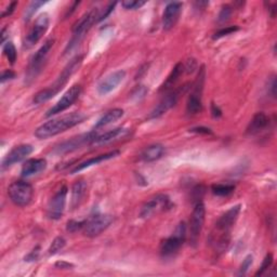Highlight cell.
I'll use <instances>...</instances> for the list:
<instances>
[{"instance_id": "cell-4", "label": "cell", "mask_w": 277, "mask_h": 277, "mask_svg": "<svg viewBox=\"0 0 277 277\" xmlns=\"http://www.w3.org/2000/svg\"><path fill=\"white\" fill-rule=\"evenodd\" d=\"M100 10L97 8H93L92 10L86 13L82 19L78 20L74 26H73V37H71L70 41L68 42L65 53L69 50L74 49L77 44L83 40V38L86 36V34L92 28V25L96 22H99L100 17Z\"/></svg>"}, {"instance_id": "cell-19", "label": "cell", "mask_w": 277, "mask_h": 277, "mask_svg": "<svg viewBox=\"0 0 277 277\" xmlns=\"http://www.w3.org/2000/svg\"><path fill=\"white\" fill-rule=\"evenodd\" d=\"M130 133V129L127 128H115L113 130L107 131L101 136H97L93 142L91 143V145L93 146H103V145H107L110 144V143L116 142L120 139H123L129 136Z\"/></svg>"}, {"instance_id": "cell-49", "label": "cell", "mask_w": 277, "mask_h": 277, "mask_svg": "<svg viewBox=\"0 0 277 277\" xmlns=\"http://www.w3.org/2000/svg\"><path fill=\"white\" fill-rule=\"evenodd\" d=\"M6 36H7V30L4 29L2 32V42L3 43H5V41H6Z\"/></svg>"}, {"instance_id": "cell-26", "label": "cell", "mask_w": 277, "mask_h": 277, "mask_svg": "<svg viewBox=\"0 0 277 277\" xmlns=\"http://www.w3.org/2000/svg\"><path fill=\"white\" fill-rule=\"evenodd\" d=\"M122 116H123V110H121V109H113V110H111L109 112H106L102 116V117L96 121L94 128L99 129V128L105 127V126H107V124L117 121L118 119H120L122 117Z\"/></svg>"}, {"instance_id": "cell-45", "label": "cell", "mask_w": 277, "mask_h": 277, "mask_svg": "<svg viewBox=\"0 0 277 277\" xmlns=\"http://www.w3.org/2000/svg\"><path fill=\"white\" fill-rule=\"evenodd\" d=\"M190 131L195 133H204V135H209V133H211V130L206 127H195L190 129Z\"/></svg>"}, {"instance_id": "cell-12", "label": "cell", "mask_w": 277, "mask_h": 277, "mask_svg": "<svg viewBox=\"0 0 277 277\" xmlns=\"http://www.w3.org/2000/svg\"><path fill=\"white\" fill-rule=\"evenodd\" d=\"M49 23H50L49 15L47 13L40 14L37 17V20H36L35 24L33 25L31 31L29 32V34L26 35L24 43H23L24 48L30 49V48L34 47L35 44L42 38V36L46 34V32L48 31Z\"/></svg>"}, {"instance_id": "cell-31", "label": "cell", "mask_w": 277, "mask_h": 277, "mask_svg": "<svg viewBox=\"0 0 277 277\" xmlns=\"http://www.w3.org/2000/svg\"><path fill=\"white\" fill-rule=\"evenodd\" d=\"M148 92V89L145 86H137L130 93V99L133 101H141Z\"/></svg>"}, {"instance_id": "cell-36", "label": "cell", "mask_w": 277, "mask_h": 277, "mask_svg": "<svg viewBox=\"0 0 277 277\" xmlns=\"http://www.w3.org/2000/svg\"><path fill=\"white\" fill-rule=\"evenodd\" d=\"M146 3L145 2H135V0H126V2H122L121 6L127 9V10H137V9H140L141 7L144 6Z\"/></svg>"}, {"instance_id": "cell-33", "label": "cell", "mask_w": 277, "mask_h": 277, "mask_svg": "<svg viewBox=\"0 0 277 277\" xmlns=\"http://www.w3.org/2000/svg\"><path fill=\"white\" fill-rule=\"evenodd\" d=\"M231 15H232V7L229 5L223 6L219 12V15H218V22L219 23L228 22L230 20Z\"/></svg>"}, {"instance_id": "cell-14", "label": "cell", "mask_w": 277, "mask_h": 277, "mask_svg": "<svg viewBox=\"0 0 277 277\" xmlns=\"http://www.w3.org/2000/svg\"><path fill=\"white\" fill-rule=\"evenodd\" d=\"M186 86H183L182 88L175 89V90H170L168 91L160 102L154 107V110L149 113L148 119H155L159 118L160 116L165 115L169 110H171L172 107L177 104L179 97H180V94L183 93L184 89Z\"/></svg>"}, {"instance_id": "cell-30", "label": "cell", "mask_w": 277, "mask_h": 277, "mask_svg": "<svg viewBox=\"0 0 277 277\" xmlns=\"http://www.w3.org/2000/svg\"><path fill=\"white\" fill-rule=\"evenodd\" d=\"M4 53H5V56L7 57V59L9 60V62H10L11 64L15 63L16 58H17V53H16V49L14 47L13 42L8 41L5 44V46H4Z\"/></svg>"}, {"instance_id": "cell-44", "label": "cell", "mask_w": 277, "mask_h": 277, "mask_svg": "<svg viewBox=\"0 0 277 277\" xmlns=\"http://www.w3.org/2000/svg\"><path fill=\"white\" fill-rule=\"evenodd\" d=\"M16 6H17V3H16V2H13V3H11V4H9V6L5 9V11L3 12L2 17H5V16H7V15L12 14V12L14 11V9H15Z\"/></svg>"}, {"instance_id": "cell-11", "label": "cell", "mask_w": 277, "mask_h": 277, "mask_svg": "<svg viewBox=\"0 0 277 277\" xmlns=\"http://www.w3.org/2000/svg\"><path fill=\"white\" fill-rule=\"evenodd\" d=\"M205 216H206L205 205L203 202L196 203L190 220V242L193 246H196V244L198 243L204 228Z\"/></svg>"}, {"instance_id": "cell-46", "label": "cell", "mask_w": 277, "mask_h": 277, "mask_svg": "<svg viewBox=\"0 0 277 277\" xmlns=\"http://www.w3.org/2000/svg\"><path fill=\"white\" fill-rule=\"evenodd\" d=\"M195 68H196V62L194 60H189L187 61L186 65H184V70L186 69L187 73H193Z\"/></svg>"}, {"instance_id": "cell-1", "label": "cell", "mask_w": 277, "mask_h": 277, "mask_svg": "<svg viewBox=\"0 0 277 277\" xmlns=\"http://www.w3.org/2000/svg\"><path fill=\"white\" fill-rule=\"evenodd\" d=\"M240 208H242L240 205L230 208L225 213L222 214L214 225L212 233L209 236V243L217 254H221L228 249L231 240V230L237 221Z\"/></svg>"}, {"instance_id": "cell-10", "label": "cell", "mask_w": 277, "mask_h": 277, "mask_svg": "<svg viewBox=\"0 0 277 277\" xmlns=\"http://www.w3.org/2000/svg\"><path fill=\"white\" fill-rule=\"evenodd\" d=\"M113 222V217L110 214L95 213L94 216L90 217L85 222L84 234L87 237H96L101 235L104 231L110 228Z\"/></svg>"}, {"instance_id": "cell-34", "label": "cell", "mask_w": 277, "mask_h": 277, "mask_svg": "<svg viewBox=\"0 0 277 277\" xmlns=\"http://www.w3.org/2000/svg\"><path fill=\"white\" fill-rule=\"evenodd\" d=\"M85 222H86V221H75V220H70V221L67 222L66 230L69 232V233H76V232H78V231L84 230Z\"/></svg>"}, {"instance_id": "cell-15", "label": "cell", "mask_w": 277, "mask_h": 277, "mask_svg": "<svg viewBox=\"0 0 277 277\" xmlns=\"http://www.w3.org/2000/svg\"><path fill=\"white\" fill-rule=\"evenodd\" d=\"M67 186L63 185L57 191V193L52 196L47 207V216L51 220H59L63 216L66 204L67 196Z\"/></svg>"}, {"instance_id": "cell-23", "label": "cell", "mask_w": 277, "mask_h": 277, "mask_svg": "<svg viewBox=\"0 0 277 277\" xmlns=\"http://www.w3.org/2000/svg\"><path fill=\"white\" fill-rule=\"evenodd\" d=\"M119 154H120V152H119V150H113V152H109V153H105V154H102V155H99V156L92 157V158H90V159L86 160V162H84V163H82V164L77 165V166L73 169V170L70 171V173H71V174L77 173V172H79V171L84 170V169H86V168H89V167L94 166V165H97V164H101V163L105 162V160H109V159H112V158L117 157Z\"/></svg>"}, {"instance_id": "cell-41", "label": "cell", "mask_w": 277, "mask_h": 277, "mask_svg": "<svg viewBox=\"0 0 277 277\" xmlns=\"http://www.w3.org/2000/svg\"><path fill=\"white\" fill-rule=\"evenodd\" d=\"M269 93L273 97H276V79H275V76H272L271 80L269 82Z\"/></svg>"}, {"instance_id": "cell-24", "label": "cell", "mask_w": 277, "mask_h": 277, "mask_svg": "<svg viewBox=\"0 0 277 277\" xmlns=\"http://www.w3.org/2000/svg\"><path fill=\"white\" fill-rule=\"evenodd\" d=\"M269 123H270V118L267 117L264 113H262V112L257 113L248 124L247 133L248 135H251V136L257 135V133L261 132L267 126H269Z\"/></svg>"}, {"instance_id": "cell-40", "label": "cell", "mask_w": 277, "mask_h": 277, "mask_svg": "<svg viewBox=\"0 0 277 277\" xmlns=\"http://www.w3.org/2000/svg\"><path fill=\"white\" fill-rule=\"evenodd\" d=\"M116 6V3H112L110 4L109 6L106 7V9H104V11L102 13H100V17H99V22L103 21L104 19H106L107 16H109L111 14V12L114 10V8Z\"/></svg>"}, {"instance_id": "cell-48", "label": "cell", "mask_w": 277, "mask_h": 277, "mask_svg": "<svg viewBox=\"0 0 277 277\" xmlns=\"http://www.w3.org/2000/svg\"><path fill=\"white\" fill-rule=\"evenodd\" d=\"M56 266H57V267H59V269H69V267H73V264H70V263H67V262L62 261V262H58V263H56Z\"/></svg>"}, {"instance_id": "cell-22", "label": "cell", "mask_w": 277, "mask_h": 277, "mask_svg": "<svg viewBox=\"0 0 277 277\" xmlns=\"http://www.w3.org/2000/svg\"><path fill=\"white\" fill-rule=\"evenodd\" d=\"M87 183L84 180L76 181L71 186V197H70V208L77 209L86 198L87 195Z\"/></svg>"}, {"instance_id": "cell-13", "label": "cell", "mask_w": 277, "mask_h": 277, "mask_svg": "<svg viewBox=\"0 0 277 277\" xmlns=\"http://www.w3.org/2000/svg\"><path fill=\"white\" fill-rule=\"evenodd\" d=\"M170 206V198L165 194H158L143 205L140 211V217L142 219H148L158 212L165 211Z\"/></svg>"}, {"instance_id": "cell-25", "label": "cell", "mask_w": 277, "mask_h": 277, "mask_svg": "<svg viewBox=\"0 0 277 277\" xmlns=\"http://www.w3.org/2000/svg\"><path fill=\"white\" fill-rule=\"evenodd\" d=\"M165 153V147L162 144H152L143 149L141 153V159L146 163L155 162L162 157Z\"/></svg>"}, {"instance_id": "cell-35", "label": "cell", "mask_w": 277, "mask_h": 277, "mask_svg": "<svg viewBox=\"0 0 277 277\" xmlns=\"http://www.w3.org/2000/svg\"><path fill=\"white\" fill-rule=\"evenodd\" d=\"M239 30L238 26H228V28H224V29H221L219 30L216 34H214L213 36V39H219L221 37H224V36H228L232 33H235Z\"/></svg>"}, {"instance_id": "cell-21", "label": "cell", "mask_w": 277, "mask_h": 277, "mask_svg": "<svg viewBox=\"0 0 277 277\" xmlns=\"http://www.w3.org/2000/svg\"><path fill=\"white\" fill-rule=\"evenodd\" d=\"M47 168V160L44 158H32L26 160L24 165L22 166V177L29 178L35 174H38L46 170Z\"/></svg>"}, {"instance_id": "cell-3", "label": "cell", "mask_w": 277, "mask_h": 277, "mask_svg": "<svg viewBox=\"0 0 277 277\" xmlns=\"http://www.w3.org/2000/svg\"><path fill=\"white\" fill-rule=\"evenodd\" d=\"M83 60H84L83 56H77L74 59H71L69 63L63 68V70H62V73L59 75V77L57 78L55 83H53L51 86H49L48 88L43 89V90L35 94L34 103L42 104L44 102L51 100L53 96H56L62 90V89H63V87L68 83L70 77L74 75V73L80 67V65H82Z\"/></svg>"}, {"instance_id": "cell-20", "label": "cell", "mask_w": 277, "mask_h": 277, "mask_svg": "<svg viewBox=\"0 0 277 277\" xmlns=\"http://www.w3.org/2000/svg\"><path fill=\"white\" fill-rule=\"evenodd\" d=\"M126 77V71L124 70H117L115 73L105 77L102 82L97 86V92L100 95H106L112 92L114 89L117 88V86L122 82Z\"/></svg>"}, {"instance_id": "cell-47", "label": "cell", "mask_w": 277, "mask_h": 277, "mask_svg": "<svg viewBox=\"0 0 277 277\" xmlns=\"http://www.w3.org/2000/svg\"><path fill=\"white\" fill-rule=\"evenodd\" d=\"M211 113H212L213 117H220V116L222 115V111L219 109V107L216 104H213V103L211 105Z\"/></svg>"}, {"instance_id": "cell-37", "label": "cell", "mask_w": 277, "mask_h": 277, "mask_svg": "<svg viewBox=\"0 0 277 277\" xmlns=\"http://www.w3.org/2000/svg\"><path fill=\"white\" fill-rule=\"evenodd\" d=\"M273 263V256L271 254L269 255H266V257L264 258V260H263V263L260 267V270H259L257 273H256V276H259V275H262L267 269H270L271 265Z\"/></svg>"}, {"instance_id": "cell-32", "label": "cell", "mask_w": 277, "mask_h": 277, "mask_svg": "<svg viewBox=\"0 0 277 277\" xmlns=\"http://www.w3.org/2000/svg\"><path fill=\"white\" fill-rule=\"evenodd\" d=\"M44 3L43 2H33L30 4V6L26 8L25 10V14H24V21H30L32 19V16L34 15V13L37 11V9L40 8L41 6H43Z\"/></svg>"}, {"instance_id": "cell-2", "label": "cell", "mask_w": 277, "mask_h": 277, "mask_svg": "<svg viewBox=\"0 0 277 277\" xmlns=\"http://www.w3.org/2000/svg\"><path fill=\"white\" fill-rule=\"evenodd\" d=\"M86 115L83 113H71L69 115L63 116V117L51 119L47 122L42 123L40 127L35 130V136L40 140L55 137L60 133L64 132L70 128H73L77 124L82 123L86 119Z\"/></svg>"}, {"instance_id": "cell-8", "label": "cell", "mask_w": 277, "mask_h": 277, "mask_svg": "<svg viewBox=\"0 0 277 277\" xmlns=\"http://www.w3.org/2000/svg\"><path fill=\"white\" fill-rule=\"evenodd\" d=\"M96 137H97V133L95 132V130L90 131L88 133H84V135H79L75 138H71L67 141L60 143V144L53 149V153H56L58 155L71 153V152L82 148L85 145L91 144Z\"/></svg>"}, {"instance_id": "cell-43", "label": "cell", "mask_w": 277, "mask_h": 277, "mask_svg": "<svg viewBox=\"0 0 277 277\" xmlns=\"http://www.w3.org/2000/svg\"><path fill=\"white\" fill-rule=\"evenodd\" d=\"M39 257V247L34 249L33 251L25 258V261H36Z\"/></svg>"}, {"instance_id": "cell-38", "label": "cell", "mask_w": 277, "mask_h": 277, "mask_svg": "<svg viewBox=\"0 0 277 277\" xmlns=\"http://www.w3.org/2000/svg\"><path fill=\"white\" fill-rule=\"evenodd\" d=\"M253 264V256H247L245 258V260L243 261L242 265H240V269H239V275H246L248 270L250 269V266H251Z\"/></svg>"}, {"instance_id": "cell-5", "label": "cell", "mask_w": 277, "mask_h": 277, "mask_svg": "<svg viewBox=\"0 0 277 277\" xmlns=\"http://www.w3.org/2000/svg\"><path fill=\"white\" fill-rule=\"evenodd\" d=\"M53 44H55V39L50 38L46 40V42L42 44L40 49L37 50V52H35V55L32 57L28 70H26V82L29 84L33 82L34 79L37 78V76L40 74Z\"/></svg>"}, {"instance_id": "cell-17", "label": "cell", "mask_w": 277, "mask_h": 277, "mask_svg": "<svg viewBox=\"0 0 277 277\" xmlns=\"http://www.w3.org/2000/svg\"><path fill=\"white\" fill-rule=\"evenodd\" d=\"M34 150V147L31 144H21L12 148L9 154L3 160V169L11 167L17 163H21L22 160L26 159Z\"/></svg>"}, {"instance_id": "cell-39", "label": "cell", "mask_w": 277, "mask_h": 277, "mask_svg": "<svg viewBox=\"0 0 277 277\" xmlns=\"http://www.w3.org/2000/svg\"><path fill=\"white\" fill-rule=\"evenodd\" d=\"M204 194H205V187L202 185L196 186L195 189L193 190V198L196 199V203H199V202H202L200 199L203 198Z\"/></svg>"}, {"instance_id": "cell-28", "label": "cell", "mask_w": 277, "mask_h": 277, "mask_svg": "<svg viewBox=\"0 0 277 277\" xmlns=\"http://www.w3.org/2000/svg\"><path fill=\"white\" fill-rule=\"evenodd\" d=\"M211 191L214 195L220 196V197H226V196H230L231 194H233L235 191V185L233 184H213L211 186Z\"/></svg>"}, {"instance_id": "cell-7", "label": "cell", "mask_w": 277, "mask_h": 277, "mask_svg": "<svg viewBox=\"0 0 277 277\" xmlns=\"http://www.w3.org/2000/svg\"><path fill=\"white\" fill-rule=\"evenodd\" d=\"M8 196L15 206L26 207L33 199L34 189L26 181H14L8 187Z\"/></svg>"}, {"instance_id": "cell-9", "label": "cell", "mask_w": 277, "mask_h": 277, "mask_svg": "<svg viewBox=\"0 0 277 277\" xmlns=\"http://www.w3.org/2000/svg\"><path fill=\"white\" fill-rule=\"evenodd\" d=\"M204 83H205V68L204 66L200 68L197 78H196L193 91L190 94L189 99L186 103V113L189 115H196L202 112L203 110V100L202 94L204 90Z\"/></svg>"}, {"instance_id": "cell-6", "label": "cell", "mask_w": 277, "mask_h": 277, "mask_svg": "<svg viewBox=\"0 0 277 277\" xmlns=\"http://www.w3.org/2000/svg\"><path fill=\"white\" fill-rule=\"evenodd\" d=\"M186 237V224L181 222L170 237L166 238L160 245V256L164 259L174 257L182 247Z\"/></svg>"}, {"instance_id": "cell-42", "label": "cell", "mask_w": 277, "mask_h": 277, "mask_svg": "<svg viewBox=\"0 0 277 277\" xmlns=\"http://www.w3.org/2000/svg\"><path fill=\"white\" fill-rule=\"evenodd\" d=\"M15 77V73L10 69H8V70H5L3 75H2V83H6L7 80H10V79H13Z\"/></svg>"}, {"instance_id": "cell-27", "label": "cell", "mask_w": 277, "mask_h": 277, "mask_svg": "<svg viewBox=\"0 0 277 277\" xmlns=\"http://www.w3.org/2000/svg\"><path fill=\"white\" fill-rule=\"evenodd\" d=\"M183 71H184V65L182 63H178L173 67L170 75H169L168 78L166 79V82L164 83L162 88H160V91H165V92L170 91V89L175 85L179 78H180V76L183 74Z\"/></svg>"}, {"instance_id": "cell-29", "label": "cell", "mask_w": 277, "mask_h": 277, "mask_svg": "<svg viewBox=\"0 0 277 277\" xmlns=\"http://www.w3.org/2000/svg\"><path fill=\"white\" fill-rule=\"evenodd\" d=\"M66 245V240L64 237H62V236H58L57 238H55V240H53L49 250H48V253L50 256H55L57 255L59 251H61L62 249H63Z\"/></svg>"}, {"instance_id": "cell-16", "label": "cell", "mask_w": 277, "mask_h": 277, "mask_svg": "<svg viewBox=\"0 0 277 277\" xmlns=\"http://www.w3.org/2000/svg\"><path fill=\"white\" fill-rule=\"evenodd\" d=\"M80 93H82V87H80L79 85H74L73 87H70L68 90L64 93V95L58 101V103L53 105L51 109L47 112V114H46L47 117H50V116L57 115L59 113H62V112H64L65 110H67L68 107H70L77 101Z\"/></svg>"}, {"instance_id": "cell-18", "label": "cell", "mask_w": 277, "mask_h": 277, "mask_svg": "<svg viewBox=\"0 0 277 277\" xmlns=\"http://www.w3.org/2000/svg\"><path fill=\"white\" fill-rule=\"evenodd\" d=\"M182 8V3L178 2L167 5L163 14V29L165 31H170L174 28L177 22L179 21V17L181 15Z\"/></svg>"}]
</instances>
